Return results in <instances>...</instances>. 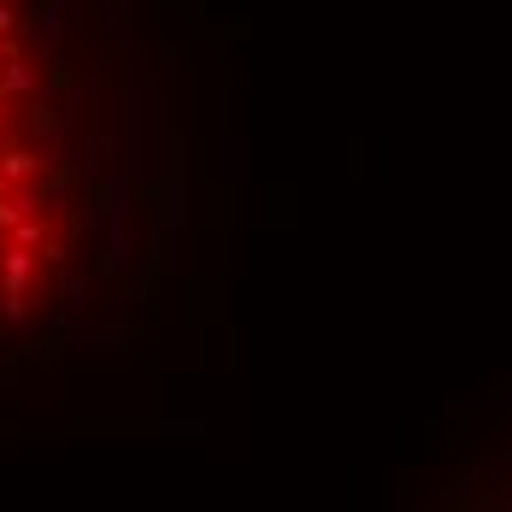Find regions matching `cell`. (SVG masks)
Wrapping results in <instances>:
<instances>
[{"mask_svg": "<svg viewBox=\"0 0 512 512\" xmlns=\"http://www.w3.org/2000/svg\"><path fill=\"white\" fill-rule=\"evenodd\" d=\"M177 242L154 0H0V359L118 336Z\"/></svg>", "mask_w": 512, "mask_h": 512, "instance_id": "cell-1", "label": "cell"}]
</instances>
